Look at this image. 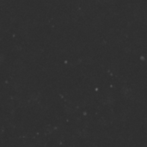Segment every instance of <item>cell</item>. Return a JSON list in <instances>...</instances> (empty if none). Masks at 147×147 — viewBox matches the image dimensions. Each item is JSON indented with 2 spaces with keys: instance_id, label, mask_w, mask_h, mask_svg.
Returning <instances> with one entry per match:
<instances>
[]
</instances>
